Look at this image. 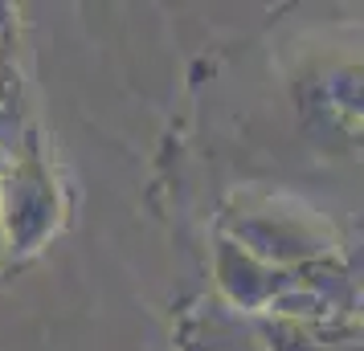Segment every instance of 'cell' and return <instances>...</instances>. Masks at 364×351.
Segmentation results:
<instances>
[{"label":"cell","mask_w":364,"mask_h":351,"mask_svg":"<svg viewBox=\"0 0 364 351\" xmlns=\"http://www.w3.org/2000/svg\"><path fill=\"white\" fill-rule=\"evenodd\" d=\"M225 237L237 241L242 250L262 257L266 266L291 269L328 257L336 237L315 213L303 208H282V204H258V208H242L225 221Z\"/></svg>","instance_id":"7a4b0ae2"},{"label":"cell","mask_w":364,"mask_h":351,"mask_svg":"<svg viewBox=\"0 0 364 351\" xmlns=\"http://www.w3.org/2000/svg\"><path fill=\"white\" fill-rule=\"evenodd\" d=\"M4 167H9V164H0V172H4Z\"/></svg>","instance_id":"8992f818"},{"label":"cell","mask_w":364,"mask_h":351,"mask_svg":"<svg viewBox=\"0 0 364 351\" xmlns=\"http://www.w3.org/2000/svg\"><path fill=\"white\" fill-rule=\"evenodd\" d=\"M0 262H9V241H4V221H0Z\"/></svg>","instance_id":"5b68a950"},{"label":"cell","mask_w":364,"mask_h":351,"mask_svg":"<svg viewBox=\"0 0 364 351\" xmlns=\"http://www.w3.org/2000/svg\"><path fill=\"white\" fill-rule=\"evenodd\" d=\"M62 217H66V201H62L58 176L29 147L0 172V221H4L9 257L37 253L58 233Z\"/></svg>","instance_id":"6da1fadb"},{"label":"cell","mask_w":364,"mask_h":351,"mask_svg":"<svg viewBox=\"0 0 364 351\" xmlns=\"http://www.w3.org/2000/svg\"><path fill=\"white\" fill-rule=\"evenodd\" d=\"M29 151V102L21 82L17 57L0 37V164H13Z\"/></svg>","instance_id":"277c9868"},{"label":"cell","mask_w":364,"mask_h":351,"mask_svg":"<svg viewBox=\"0 0 364 351\" xmlns=\"http://www.w3.org/2000/svg\"><path fill=\"white\" fill-rule=\"evenodd\" d=\"M299 278L291 269L266 266L262 257H254L250 250H242L237 241L221 233L217 237V286L230 294V302H237L242 311H274L279 299L295 286Z\"/></svg>","instance_id":"3957f363"}]
</instances>
